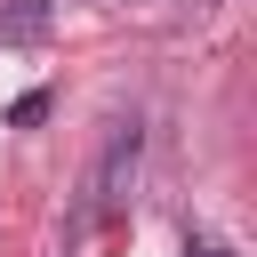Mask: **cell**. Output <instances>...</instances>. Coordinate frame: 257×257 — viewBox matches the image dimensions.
<instances>
[{
    "label": "cell",
    "instance_id": "obj_1",
    "mask_svg": "<svg viewBox=\"0 0 257 257\" xmlns=\"http://www.w3.org/2000/svg\"><path fill=\"white\" fill-rule=\"evenodd\" d=\"M40 32H48V0H16L0 16V40H40Z\"/></svg>",
    "mask_w": 257,
    "mask_h": 257
}]
</instances>
